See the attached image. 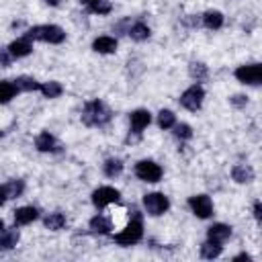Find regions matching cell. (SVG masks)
I'll return each mask as SVG.
<instances>
[{
	"label": "cell",
	"mask_w": 262,
	"mask_h": 262,
	"mask_svg": "<svg viewBox=\"0 0 262 262\" xmlns=\"http://www.w3.org/2000/svg\"><path fill=\"white\" fill-rule=\"evenodd\" d=\"M111 119H113L111 108H108L102 100H98V98L86 102V106H84V111H82V121H84V125H88V127H104Z\"/></svg>",
	"instance_id": "1"
},
{
	"label": "cell",
	"mask_w": 262,
	"mask_h": 262,
	"mask_svg": "<svg viewBox=\"0 0 262 262\" xmlns=\"http://www.w3.org/2000/svg\"><path fill=\"white\" fill-rule=\"evenodd\" d=\"M25 37L29 41H43V43L57 45V43L66 41V31L61 27H57V25H37L33 29H29L25 33Z\"/></svg>",
	"instance_id": "2"
},
{
	"label": "cell",
	"mask_w": 262,
	"mask_h": 262,
	"mask_svg": "<svg viewBox=\"0 0 262 262\" xmlns=\"http://www.w3.org/2000/svg\"><path fill=\"white\" fill-rule=\"evenodd\" d=\"M143 237V223H141V215L137 211H133V217L129 219V223L125 225L123 231H119L115 235V242L119 246H133Z\"/></svg>",
	"instance_id": "3"
},
{
	"label": "cell",
	"mask_w": 262,
	"mask_h": 262,
	"mask_svg": "<svg viewBox=\"0 0 262 262\" xmlns=\"http://www.w3.org/2000/svg\"><path fill=\"white\" fill-rule=\"evenodd\" d=\"M143 207L147 211V215L151 217H160L170 209V201L164 192H147L143 196Z\"/></svg>",
	"instance_id": "4"
},
{
	"label": "cell",
	"mask_w": 262,
	"mask_h": 262,
	"mask_svg": "<svg viewBox=\"0 0 262 262\" xmlns=\"http://www.w3.org/2000/svg\"><path fill=\"white\" fill-rule=\"evenodd\" d=\"M203 98H205V90H203V86L192 84L190 88H186V90L180 94V104H182L186 111L196 113V111L203 106Z\"/></svg>",
	"instance_id": "5"
},
{
	"label": "cell",
	"mask_w": 262,
	"mask_h": 262,
	"mask_svg": "<svg viewBox=\"0 0 262 262\" xmlns=\"http://www.w3.org/2000/svg\"><path fill=\"white\" fill-rule=\"evenodd\" d=\"M162 168L154 160H141L135 164V176L143 182H158L162 178Z\"/></svg>",
	"instance_id": "6"
},
{
	"label": "cell",
	"mask_w": 262,
	"mask_h": 262,
	"mask_svg": "<svg viewBox=\"0 0 262 262\" xmlns=\"http://www.w3.org/2000/svg\"><path fill=\"white\" fill-rule=\"evenodd\" d=\"M242 84L248 86H258L262 82V66L260 63H248V66H239L233 74Z\"/></svg>",
	"instance_id": "7"
},
{
	"label": "cell",
	"mask_w": 262,
	"mask_h": 262,
	"mask_svg": "<svg viewBox=\"0 0 262 262\" xmlns=\"http://www.w3.org/2000/svg\"><path fill=\"white\" fill-rule=\"evenodd\" d=\"M111 203H121V192L113 186H98L94 192H92V205L96 209H102Z\"/></svg>",
	"instance_id": "8"
},
{
	"label": "cell",
	"mask_w": 262,
	"mask_h": 262,
	"mask_svg": "<svg viewBox=\"0 0 262 262\" xmlns=\"http://www.w3.org/2000/svg\"><path fill=\"white\" fill-rule=\"evenodd\" d=\"M188 207L199 219H209L213 215V201L207 194H192L188 199Z\"/></svg>",
	"instance_id": "9"
},
{
	"label": "cell",
	"mask_w": 262,
	"mask_h": 262,
	"mask_svg": "<svg viewBox=\"0 0 262 262\" xmlns=\"http://www.w3.org/2000/svg\"><path fill=\"white\" fill-rule=\"evenodd\" d=\"M129 123H131V131L139 135V133L151 123V113H149L147 108H135V111L129 115Z\"/></svg>",
	"instance_id": "10"
},
{
	"label": "cell",
	"mask_w": 262,
	"mask_h": 262,
	"mask_svg": "<svg viewBox=\"0 0 262 262\" xmlns=\"http://www.w3.org/2000/svg\"><path fill=\"white\" fill-rule=\"evenodd\" d=\"M35 147H37L39 151H43V154L59 151V143H57V139H55L49 131H41V133L37 135V139H35Z\"/></svg>",
	"instance_id": "11"
},
{
	"label": "cell",
	"mask_w": 262,
	"mask_h": 262,
	"mask_svg": "<svg viewBox=\"0 0 262 262\" xmlns=\"http://www.w3.org/2000/svg\"><path fill=\"white\" fill-rule=\"evenodd\" d=\"M231 237V225H225V223H213L209 229H207V239L211 242H219L223 244L225 239Z\"/></svg>",
	"instance_id": "12"
},
{
	"label": "cell",
	"mask_w": 262,
	"mask_h": 262,
	"mask_svg": "<svg viewBox=\"0 0 262 262\" xmlns=\"http://www.w3.org/2000/svg\"><path fill=\"white\" fill-rule=\"evenodd\" d=\"M33 51V43L27 39V37H20V39H16V41H12L10 45H8V53H10V57H27L29 53Z\"/></svg>",
	"instance_id": "13"
},
{
	"label": "cell",
	"mask_w": 262,
	"mask_h": 262,
	"mask_svg": "<svg viewBox=\"0 0 262 262\" xmlns=\"http://www.w3.org/2000/svg\"><path fill=\"white\" fill-rule=\"evenodd\" d=\"M20 239V233L16 227H10V229H2L0 231V252H6V250H12L16 248Z\"/></svg>",
	"instance_id": "14"
},
{
	"label": "cell",
	"mask_w": 262,
	"mask_h": 262,
	"mask_svg": "<svg viewBox=\"0 0 262 262\" xmlns=\"http://www.w3.org/2000/svg\"><path fill=\"white\" fill-rule=\"evenodd\" d=\"M231 178L239 184H246V182H252L254 180V168L250 164H235L231 168Z\"/></svg>",
	"instance_id": "15"
},
{
	"label": "cell",
	"mask_w": 262,
	"mask_h": 262,
	"mask_svg": "<svg viewBox=\"0 0 262 262\" xmlns=\"http://www.w3.org/2000/svg\"><path fill=\"white\" fill-rule=\"evenodd\" d=\"M92 49L96 53H115L117 51V39L115 37H108V35L96 37L92 41Z\"/></svg>",
	"instance_id": "16"
},
{
	"label": "cell",
	"mask_w": 262,
	"mask_h": 262,
	"mask_svg": "<svg viewBox=\"0 0 262 262\" xmlns=\"http://www.w3.org/2000/svg\"><path fill=\"white\" fill-rule=\"evenodd\" d=\"M39 217V211L35 207H18L14 211V223L16 225H29Z\"/></svg>",
	"instance_id": "17"
},
{
	"label": "cell",
	"mask_w": 262,
	"mask_h": 262,
	"mask_svg": "<svg viewBox=\"0 0 262 262\" xmlns=\"http://www.w3.org/2000/svg\"><path fill=\"white\" fill-rule=\"evenodd\" d=\"M201 23H203L207 29L217 31V29L223 27V14H221L219 10H207V12L201 16Z\"/></svg>",
	"instance_id": "18"
},
{
	"label": "cell",
	"mask_w": 262,
	"mask_h": 262,
	"mask_svg": "<svg viewBox=\"0 0 262 262\" xmlns=\"http://www.w3.org/2000/svg\"><path fill=\"white\" fill-rule=\"evenodd\" d=\"M127 35H129L133 41H145V39H149L151 31H149V27H147L145 23L137 20V23H133V25L127 29Z\"/></svg>",
	"instance_id": "19"
},
{
	"label": "cell",
	"mask_w": 262,
	"mask_h": 262,
	"mask_svg": "<svg viewBox=\"0 0 262 262\" xmlns=\"http://www.w3.org/2000/svg\"><path fill=\"white\" fill-rule=\"evenodd\" d=\"M18 94V88L14 86L12 80H0V104L10 102Z\"/></svg>",
	"instance_id": "20"
},
{
	"label": "cell",
	"mask_w": 262,
	"mask_h": 262,
	"mask_svg": "<svg viewBox=\"0 0 262 262\" xmlns=\"http://www.w3.org/2000/svg\"><path fill=\"white\" fill-rule=\"evenodd\" d=\"M12 82H14V86L18 88V92H35V90H39V86H41L33 76H18V78H14Z\"/></svg>",
	"instance_id": "21"
},
{
	"label": "cell",
	"mask_w": 262,
	"mask_h": 262,
	"mask_svg": "<svg viewBox=\"0 0 262 262\" xmlns=\"http://www.w3.org/2000/svg\"><path fill=\"white\" fill-rule=\"evenodd\" d=\"M223 252V246L219 242H211L207 239L205 244H201V256L207 258V260H213V258H219Z\"/></svg>",
	"instance_id": "22"
},
{
	"label": "cell",
	"mask_w": 262,
	"mask_h": 262,
	"mask_svg": "<svg viewBox=\"0 0 262 262\" xmlns=\"http://www.w3.org/2000/svg\"><path fill=\"white\" fill-rule=\"evenodd\" d=\"M90 229L96 231V233H111L113 223H111V219L104 217V215H94V217L90 219Z\"/></svg>",
	"instance_id": "23"
},
{
	"label": "cell",
	"mask_w": 262,
	"mask_h": 262,
	"mask_svg": "<svg viewBox=\"0 0 262 262\" xmlns=\"http://www.w3.org/2000/svg\"><path fill=\"white\" fill-rule=\"evenodd\" d=\"M39 90H41V94H43L45 98H57V96H61L63 86H61L59 82H55V80H49V82H43V84L39 86Z\"/></svg>",
	"instance_id": "24"
},
{
	"label": "cell",
	"mask_w": 262,
	"mask_h": 262,
	"mask_svg": "<svg viewBox=\"0 0 262 262\" xmlns=\"http://www.w3.org/2000/svg\"><path fill=\"white\" fill-rule=\"evenodd\" d=\"M45 227L51 229V231H59L63 225H66V215L63 213H49L45 219H43Z\"/></svg>",
	"instance_id": "25"
},
{
	"label": "cell",
	"mask_w": 262,
	"mask_h": 262,
	"mask_svg": "<svg viewBox=\"0 0 262 262\" xmlns=\"http://www.w3.org/2000/svg\"><path fill=\"white\" fill-rule=\"evenodd\" d=\"M102 168H104V174H106L108 178H117V176L123 172V162H121L119 158H108Z\"/></svg>",
	"instance_id": "26"
},
{
	"label": "cell",
	"mask_w": 262,
	"mask_h": 262,
	"mask_svg": "<svg viewBox=\"0 0 262 262\" xmlns=\"http://www.w3.org/2000/svg\"><path fill=\"white\" fill-rule=\"evenodd\" d=\"M174 123H176V115H174L172 111L162 108V111L158 113V125H160L162 129H172Z\"/></svg>",
	"instance_id": "27"
},
{
	"label": "cell",
	"mask_w": 262,
	"mask_h": 262,
	"mask_svg": "<svg viewBox=\"0 0 262 262\" xmlns=\"http://www.w3.org/2000/svg\"><path fill=\"white\" fill-rule=\"evenodd\" d=\"M4 188H6L8 199H16V196L23 194V190H25V182L18 180V178H14V180H8V182L4 184Z\"/></svg>",
	"instance_id": "28"
},
{
	"label": "cell",
	"mask_w": 262,
	"mask_h": 262,
	"mask_svg": "<svg viewBox=\"0 0 262 262\" xmlns=\"http://www.w3.org/2000/svg\"><path fill=\"white\" fill-rule=\"evenodd\" d=\"M188 74H190L196 82H201V80H205V78H207L209 70H207V66H205V63H201V61H192V63L188 66Z\"/></svg>",
	"instance_id": "29"
},
{
	"label": "cell",
	"mask_w": 262,
	"mask_h": 262,
	"mask_svg": "<svg viewBox=\"0 0 262 262\" xmlns=\"http://www.w3.org/2000/svg\"><path fill=\"white\" fill-rule=\"evenodd\" d=\"M88 10L94 12V14H108L113 10V4L108 0H94L88 4Z\"/></svg>",
	"instance_id": "30"
},
{
	"label": "cell",
	"mask_w": 262,
	"mask_h": 262,
	"mask_svg": "<svg viewBox=\"0 0 262 262\" xmlns=\"http://www.w3.org/2000/svg\"><path fill=\"white\" fill-rule=\"evenodd\" d=\"M174 135L178 137V139H190L192 137V129H190V125H186V123H174Z\"/></svg>",
	"instance_id": "31"
},
{
	"label": "cell",
	"mask_w": 262,
	"mask_h": 262,
	"mask_svg": "<svg viewBox=\"0 0 262 262\" xmlns=\"http://www.w3.org/2000/svg\"><path fill=\"white\" fill-rule=\"evenodd\" d=\"M229 102H231L233 106H237V108H244V106L248 104V98H246L244 94H233V96L229 98Z\"/></svg>",
	"instance_id": "32"
},
{
	"label": "cell",
	"mask_w": 262,
	"mask_h": 262,
	"mask_svg": "<svg viewBox=\"0 0 262 262\" xmlns=\"http://www.w3.org/2000/svg\"><path fill=\"white\" fill-rule=\"evenodd\" d=\"M254 217H256V221H262V203L260 201H254Z\"/></svg>",
	"instance_id": "33"
},
{
	"label": "cell",
	"mask_w": 262,
	"mask_h": 262,
	"mask_svg": "<svg viewBox=\"0 0 262 262\" xmlns=\"http://www.w3.org/2000/svg\"><path fill=\"white\" fill-rule=\"evenodd\" d=\"M8 201V194H6V188H4V184H0V207L4 205Z\"/></svg>",
	"instance_id": "34"
},
{
	"label": "cell",
	"mask_w": 262,
	"mask_h": 262,
	"mask_svg": "<svg viewBox=\"0 0 262 262\" xmlns=\"http://www.w3.org/2000/svg\"><path fill=\"white\" fill-rule=\"evenodd\" d=\"M233 260H246V262H250V260H252V256H250V254H237Z\"/></svg>",
	"instance_id": "35"
},
{
	"label": "cell",
	"mask_w": 262,
	"mask_h": 262,
	"mask_svg": "<svg viewBox=\"0 0 262 262\" xmlns=\"http://www.w3.org/2000/svg\"><path fill=\"white\" fill-rule=\"evenodd\" d=\"M45 4H49V6H57L59 4V0H43Z\"/></svg>",
	"instance_id": "36"
},
{
	"label": "cell",
	"mask_w": 262,
	"mask_h": 262,
	"mask_svg": "<svg viewBox=\"0 0 262 262\" xmlns=\"http://www.w3.org/2000/svg\"><path fill=\"white\" fill-rule=\"evenodd\" d=\"M90 2H94V0H80V4H86V6H88Z\"/></svg>",
	"instance_id": "37"
},
{
	"label": "cell",
	"mask_w": 262,
	"mask_h": 262,
	"mask_svg": "<svg viewBox=\"0 0 262 262\" xmlns=\"http://www.w3.org/2000/svg\"><path fill=\"white\" fill-rule=\"evenodd\" d=\"M2 229H4V221L0 219V231H2Z\"/></svg>",
	"instance_id": "38"
}]
</instances>
